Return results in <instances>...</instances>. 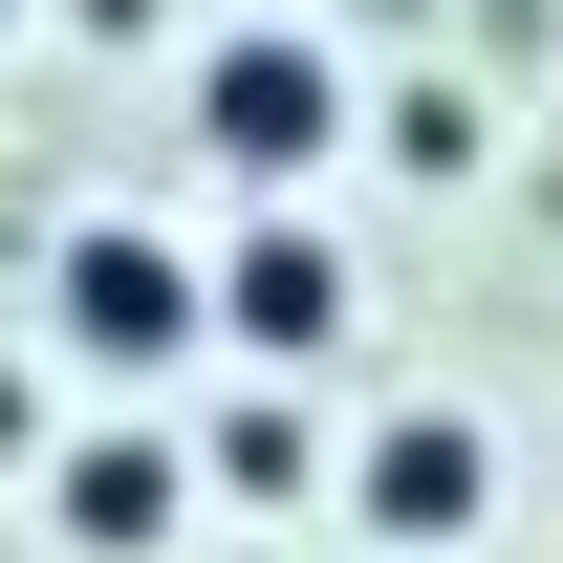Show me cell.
I'll use <instances>...</instances> for the list:
<instances>
[{"label": "cell", "mask_w": 563, "mask_h": 563, "mask_svg": "<svg viewBox=\"0 0 563 563\" xmlns=\"http://www.w3.org/2000/svg\"><path fill=\"white\" fill-rule=\"evenodd\" d=\"M44 542L66 563H174L196 542V455H174L152 412H87L66 455H44Z\"/></svg>", "instance_id": "obj_4"}, {"label": "cell", "mask_w": 563, "mask_h": 563, "mask_svg": "<svg viewBox=\"0 0 563 563\" xmlns=\"http://www.w3.org/2000/svg\"><path fill=\"white\" fill-rule=\"evenodd\" d=\"M66 22H87V44H152V22H174V0H66Z\"/></svg>", "instance_id": "obj_9"}, {"label": "cell", "mask_w": 563, "mask_h": 563, "mask_svg": "<svg viewBox=\"0 0 563 563\" xmlns=\"http://www.w3.org/2000/svg\"><path fill=\"white\" fill-rule=\"evenodd\" d=\"M44 325H66V368L152 390V368L217 347V261H196V239H152V217H87L66 261H44Z\"/></svg>", "instance_id": "obj_2"}, {"label": "cell", "mask_w": 563, "mask_h": 563, "mask_svg": "<svg viewBox=\"0 0 563 563\" xmlns=\"http://www.w3.org/2000/svg\"><path fill=\"white\" fill-rule=\"evenodd\" d=\"M0 22H22V0H0Z\"/></svg>", "instance_id": "obj_11"}, {"label": "cell", "mask_w": 563, "mask_h": 563, "mask_svg": "<svg viewBox=\"0 0 563 563\" xmlns=\"http://www.w3.org/2000/svg\"><path fill=\"white\" fill-rule=\"evenodd\" d=\"M22 455H66V433H44V390H22V368H0V477H22Z\"/></svg>", "instance_id": "obj_8"}, {"label": "cell", "mask_w": 563, "mask_h": 563, "mask_svg": "<svg viewBox=\"0 0 563 563\" xmlns=\"http://www.w3.org/2000/svg\"><path fill=\"white\" fill-rule=\"evenodd\" d=\"M347 131H368V87H347L325 22H217V44H196V152L239 174V196H303Z\"/></svg>", "instance_id": "obj_1"}, {"label": "cell", "mask_w": 563, "mask_h": 563, "mask_svg": "<svg viewBox=\"0 0 563 563\" xmlns=\"http://www.w3.org/2000/svg\"><path fill=\"white\" fill-rule=\"evenodd\" d=\"M261 22H303V0H261Z\"/></svg>", "instance_id": "obj_10"}, {"label": "cell", "mask_w": 563, "mask_h": 563, "mask_svg": "<svg viewBox=\"0 0 563 563\" xmlns=\"http://www.w3.org/2000/svg\"><path fill=\"white\" fill-rule=\"evenodd\" d=\"M196 498H239V520H303V498H325V433H303V390H239V412L196 433Z\"/></svg>", "instance_id": "obj_7"}, {"label": "cell", "mask_w": 563, "mask_h": 563, "mask_svg": "<svg viewBox=\"0 0 563 563\" xmlns=\"http://www.w3.org/2000/svg\"><path fill=\"white\" fill-rule=\"evenodd\" d=\"M347 520H368L390 563H455V542L498 520V433L455 412V390H412V412H368V455H347Z\"/></svg>", "instance_id": "obj_3"}, {"label": "cell", "mask_w": 563, "mask_h": 563, "mask_svg": "<svg viewBox=\"0 0 563 563\" xmlns=\"http://www.w3.org/2000/svg\"><path fill=\"white\" fill-rule=\"evenodd\" d=\"M368 152H390L412 196H477V174H498V109H477V66H390V87H368Z\"/></svg>", "instance_id": "obj_6"}, {"label": "cell", "mask_w": 563, "mask_h": 563, "mask_svg": "<svg viewBox=\"0 0 563 563\" xmlns=\"http://www.w3.org/2000/svg\"><path fill=\"white\" fill-rule=\"evenodd\" d=\"M217 347L239 368H325L347 347V239H325L303 196H261L239 239H217Z\"/></svg>", "instance_id": "obj_5"}]
</instances>
